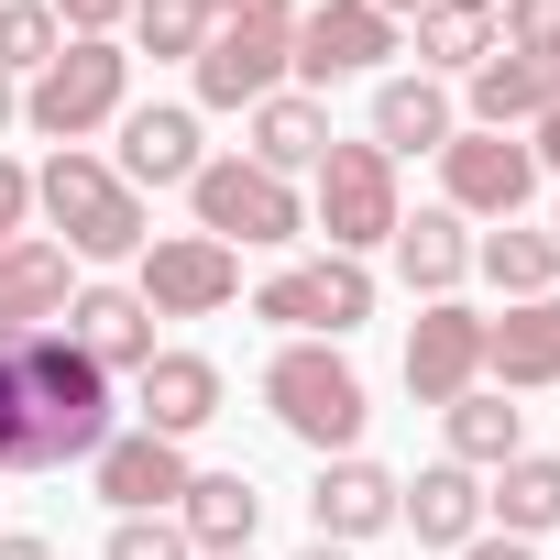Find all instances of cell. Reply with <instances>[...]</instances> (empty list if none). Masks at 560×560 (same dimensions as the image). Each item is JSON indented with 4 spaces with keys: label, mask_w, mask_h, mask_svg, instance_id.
Returning <instances> with one entry per match:
<instances>
[{
    "label": "cell",
    "mask_w": 560,
    "mask_h": 560,
    "mask_svg": "<svg viewBox=\"0 0 560 560\" xmlns=\"http://www.w3.org/2000/svg\"><path fill=\"white\" fill-rule=\"evenodd\" d=\"M363 12H385V23H396V12H440V0H363Z\"/></svg>",
    "instance_id": "40"
},
{
    "label": "cell",
    "mask_w": 560,
    "mask_h": 560,
    "mask_svg": "<svg viewBox=\"0 0 560 560\" xmlns=\"http://www.w3.org/2000/svg\"><path fill=\"white\" fill-rule=\"evenodd\" d=\"M549 242H560V220H549Z\"/></svg>",
    "instance_id": "44"
},
{
    "label": "cell",
    "mask_w": 560,
    "mask_h": 560,
    "mask_svg": "<svg viewBox=\"0 0 560 560\" xmlns=\"http://www.w3.org/2000/svg\"><path fill=\"white\" fill-rule=\"evenodd\" d=\"M121 89H132V56H121L110 34H67V45H56V67L23 89V121H34L45 143H78V132L121 121Z\"/></svg>",
    "instance_id": "4"
},
{
    "label": "cell",
    "mask_w": 560,
    "mask_h": 560,
    "mask_svg": "<svg viewBox=\"0 0 560 560\" xmlns=\"http://www.w3.org/2000/svg\"><path fill=\"white\" fill-rule=\"evenodd\" d=\"M538 110H560V56H483L472 67V132H516V121H538Z\"/></svg>",
    "instance_id": "19"
},
{
    "label": "cell",
    "mask_w": 560,
    "mask_h": 560,
    "mask_svg": "<svg viewBox=\"0 0 560 560\" xmlns=\"http://www.w3.org/2000/svg\"><path fill=\"white\" fill-rule=\"evenodd\" d=\"M132 23H143V56H187V67H198L220 0H132Z\"/></svg>",
    "instance_id": "30"
},
{
    "label": "cell",
    "mask_w": 560,
    "mask_h": 560,
    "mask_svg": "<svg viewBox=\"0 0 560 560\" xmlns=\"http://www.w3.org/2000/svg\"><path fill=\"white\" fill-rule=\"evenodd\" d=\"M472 264L494 275L505 298H549V275H560V242H549V231H516V220H505L494 242H472Z\"/></svg>",
    "instance_id": "28"
},
{
    "label": "cell",
    "mask_w": 560,
    "mask_h": 560,
    "mask_svg": "<svg viewBox=\"0 0 560 560\" xmlns=\"http://www.w3.org/2000/svg\"><path fill=\"white\" fill-rule=\"evenodd\" d=\"M198 165V110H121V187H187Z\"/></svg>",
    "instance_id": "17"
},
{
    "label": "cell",
    "mask_w": 560,
    "mask_h": 560,
    "mask_svg": "<svg viewBox=\"0 0 560 560\" xmlns=\"http://www.w3.org/2000/svg\"><path fill=\"white\" fill-rule=\"evenodd\" d=\"M275 330H298V341H341L374 319V275L352 253H319V264H287V275H264V298H253Z\"/></svg>",
    "instance_id": "8"
},
{
    "label": "cell",
    "mask_w": 560,
    "mask_h": 560,
    "mask_svg": "<svg viewBox=\"0 0 560 560\" xmlns=\"http://www.w3.org/2000/svg\"><path fill=\"white\" fill-rule=\"evenodd\" d=\"M308 516H319V538H330V549H352V538L396 527V472H385V462H363V451H341V462H319Z\"/></svg>",
    "instance_id": "15"
},
{
    "label": "cell",
    "mask_w": 560,
    "mask_h": 560,
    "mask_svg": "<svg viewBox=\"0 0 560 560\" xmlns=\"http://www.w3.org/2000/svg\"><path fill=\"white\" fill-rule=\"evenodd\" d=\"M298 560H352V549H330V538H319V549H298Z\"/></svg>",
    "instance_id": "42"
},
{
    "label": "cell",
    "mask_w": 560,
    "mask_h": 560,
    "mask_svg": "<svg viewBox=\"0 0 560 560\" xmlns=\"http://www.w3.org/2000/svg\"><path fill=\"white\" fill-rule=\"evenodd\" d=\"M187 198H198V231H209V242H298V231H308V220H298V187H287V176H264L253 154L198 165Z\"/></svg>",
    "instance_id": "7"
},
{
    "label": "cell",
    "mask_w": 560,
    "mask_h": 560,
    "mask_svg": "<svg viewBox=\"0 0 560 560\" xmlns=\"http://www.w3.org/2000/svg\"><path fill=\"white\" fill-rule=\"evenodd\" d=\"M264 407L287 418L319 462H341V451L363 440V418H374V407H363V374H352L330 341H287V352H275V363H264Z\"/></svg>",
    "instance_id": "3"
},
{
    "label": "cell",
    "mask_w": 560,
    "mask_h": 560,
    "mask_svg": "<svg viewBox=\"0 0 560 560\" xmlns=\"http://www.w3.org/2000/svg\"><path fill=\"white\" fill-rule=\"evenodd\" d=\"M440 12H462V23H483V12H494V0H440Z\"/></svg>",
    "instance_id": "41"
},
{
    "label": "cell",
    "mask_w": 560,
    "mask_h": 560,
    "mask_svg": "<svg viewBox=\"0 0 560 560\" xmlns=\"http://www.w3.org/2000/svg\"><path fill=\"white\" fill-rule=\"evenodd\" d=\"M287 45H298V12H231V23H209V45H198V100H209V110L275 100V89H287Z\"/></svg>",
    "instance_id": "5"
},
{
    "label": "cell",
    "mask_w": 560,
    "mask_h": 560,
    "mask_svg": "<svg viewBox=\"0 0 560 560\" xmlns=\"http://www.w3.org/2000/svg\"><path fill=\"white\" fill-rule=\"evenodd\" d=\"M45 12H56V23H78V34H110L132 0H45Z\"/></svg>",
    "instance_id": "35"
},
{
    "label": "cell",
    "mask_w": 560,
    "mask_h": 560,
    "mask_svg": "<svg viewBox=\"0 0 560 560\" xmlns=\"http://www.w3.org/2000/svg\"><path fill=\"white\" fill-rule=\"evenodd\" d=\"M527 132H538V143H527V154H538V165H560V110H538V121H527Z\"/></svg>",
    "instance_id": "36"
},
{
    "label": "cell",
    "mask_w": 560,
    "mask_h": 560,
    "mask_svg": "<svg viewBox=\"0 0 560 560\" xmlns=\"http://www.w3.org/2000/svg\"><path fill=\"white\" fill-rule=\"evenodd\" d=\"M396 516L418 527V549H472L483 538V483L462 462H429L418 483H396Z\"/></svg>",
    "instance_id": "18"
},
{
    "label": "cell",
    "mask_w": 560,
    "mask_h": 560,
    "mask_svg": "<svg viewBox=\"0 0 560 560\" xmlns=\"http://www.w3.org/2000/svg\"><path fill=\"white\" fill-rule=\"evenodd\" d=\"M385 56H396V23L363 12V0H319V12L298 23V45H287V67L319 78V89H330V78H363V67H385Z\"/></svg>",
    "instance_id": "12"
},
{
    "label": "cell",
    "mask_w": 560,
    "mask_h": 560,
    "mask_svg": "<svg viewBox=\"0 0 560 560\" xmlns=\"http://www.w3.org/2000/svg\"><path fill=\"white\" fill-rule=\"evenodd\" d=\"M483 505H494V527H505V538H549V527H560V462L516 451V462L494 472V494H483Z\"/></svg>",
    "instance_id": "27"
},
{
    "label": "cell",
    "mask_w": 560,
    "mask_h": 560,
    "mask_svg": "<svg viewBox=\"0 0 560 560\" xmlns=\"http://www.w3.org/2000/svg\"><path fill=\"white\" fill-rule=\"evenodd\" d=\"M100 494L121 505V516H176V494H187V451L176 440H154V429H132V440H100Z\"/></svg>",
    "instance_id": "14"
},
{
    "label": "cell",
    "mask_w": 560,
    "mask_h": 560,
    "mask_svg": "<svg viewBox=\"0 0 560 560\" xmlns=\"http://www.w3.org/2000/svg\"><path fill=\"white\" fill-rule=\"evenodd\" d=\"M34 209L67 231V253H78V264H121V253H143V242H154V231H143V198H132L100 154H78V143L34 176Z\"/></svg>",
    "instance_id": "2"
},
{
    "label": "cell",
    "mask_w": 560,
    "mask_h": 560,
    "mask_svg": "<svg viewBox=\"0 0 560 560\" xmlns=\"http://www.w3.org/2000/svg\"><path fill=\"white\" fill-rule=\"evenodd\" d=\"M396 275L418 298H451L462 275H472V242H462V209H418V220H396Z\"/></svg>",
    "instance_id": "25"
},
{
    "label": "cell",
    "mask_w": 560,
    "mask_h": 560,
    "mask_svg": "<svg viewBox=\"0 0 560 560\" xmlns=\"http://www.w3.org/2000/svg\"><path fill=\"white\" fill-rule=\"evenodd\" d=\"M110 440V374L67 330H0V472H67Z\"/></svg>",
    "instance_id": "1"
},
{
    "label": "cell",
    "mask_w": 560,
    "mask_h": 560,
    "mask_svg": "<svg viewBox=\"0 0 560 560\" xmlns=\"http://www.w3.org/2000/svg\"><path fill=\"white\" fill-rule=\"evenodd\" d=\"M0 560H56V549L45 538H0Z\"/></svg>",
    "instance_id": "39"
},
{
    "label": "cell",
    "mask_w": 560,
    "mask_h": 560,
    "mask_svg": "<svg viewBox=\"0 0 560 560\" xmlns=\"http://www.w3.org/2000/svg\"><path fill=\"white\" fill-rule=\"evenodd\" d=\"M483 363H494L505 396L516 385H560V298H527L516 319H483Z\"/></svg>",
    "instance_id": "22"
},
{
    "label": "cell",
    "mask_w": 560,
    "mask_h": 560,
    "mask_svg": "<svg viewBox=\"0 0 560 560\" xmlns=\"http://www.w3.org/2000/svg\"><path fill=\"white\" fill-rule=\"evenodd\" d=\"M132 396H143V429H154V440H187V429L220 418V363H209V352H154V363L132 374Z\"/></svg>",
    "instance_id": "16"
},
{
    "label": "cell",
    "mask_w": 560,
    "mask_h": 560,
    "mask_svg": "<svg viewBox=\"0 0 560 560\" xmlns=\"http://www.w3.org/2000/svg\"><path fill=\"white\" fill-rule=\"evenodd\" d=\"M100 560H198L176 516H110V549Z\"/></svg>",
    "instance_id": "33"
},
{
    "label": "cell",
    "mask_w": 560,
    "mask_h": 560,
    "mask_svg": "<svg viewBox=\"0 0 560 560\" xmlns=\"http://www.w3.org/2000/svg\"><path fill=\"white\" fill-rule=\"evenodd\" d=\"M56 330H67L100 374H143V363H154V308H143L132 287H78Z\"/></svg>",
    "instance_id": "13"
},
{
    "label": "cell",
    "mask_w": 560,
    "mask_h": 560,
    "mask_svg": "<svg viewBox=\"0 0 560 560\" xmlns=\"http://www.w3.org/2000/svg\"><path fill=\"white\" fill-rule=\"evenodd\" d=\"M56 12H45V0H0V78H45L56 67Z\"/></svg>",
    "instance_id": "29"
},
{
    "label": "cell",
    "mask_w": 560,
    "mask_h": 560,
    "mask_svg": "<svg viewBox=\"0 0 560 560\" xmlns=\"http://www.w3.org/2000/svg\"><path fill=\"white\" fill-rule=\"evenodd\" d=\"M494 45L505 56H560V0H494Z\"/></svg>",
    "instance_id": "32"
},
{
    "label": "cell",
    "mask_w": 560,
    "mask_h": 560,
    "mask_svg": "<svg viewBox=\"0 0 560 560\" xmlns=\"http://www.w3.org/2000/svg\"><path fill=\"white\" fill-rule=\"evenodd\" d=\"M396 154H374V143H330L319 154V231H330V253H374V242H396Z\"/></svg>",
    "instance_id": "6"
},
{
    "label": "cell",
    "mask_w": 560,
    "mask_h": 560,
    "mask_svg": "<svg viewBox=\"0 0 560 560\" xmlns=\"http://www.w3.org/2000/svg\"><path fill=\"white\" fill-rule=\"evenodd\" d=\"M23 121V78H0V132H12Z\"/></svg>",
    "instance_id": "38"
},
{
    "label": "cell",
    "mask_w": 560,
    "mask_h": 560,
    "mask_svg": "<svg viewBox=\"0 0 560 560\" xmlns=\"http://www.w3.org/2000/svg\"><path fill=\"white\" fill-rule=\"evenodd\" d=\"M472 374H483V319L462 298H429L418 330H407V396L418 407H451V396H472Z\"/></svg>",
    "instance_id": "11"
},
{
    "label": "cell",
    "mask_w": 560,
    "mask_h": 560,
    "mask_svg": "<svg viewBox=\"0 0 560 560\" xmlns=\"http://www.w3.org/2000/svg\"><path fill=\"white\" fill-rule=\"evenodd\" d=\"M319 154H330V110H319V100H298V89L253 100V165H264V176H298V165H319Z\"/></svg>",
    "instance_id": "24"
},
{
    "label": "cell",
    "mask_w": 560,
    "mask_h": 560,
    "mask_svg": "<svg viewBox=\"0 0 560 560\" xmlns=\"http://www.w3.org/2000/svg\"><path fill=\"white\" fill-rule=\"evenodd\" d=\"M440 187H451L462 220H516L527 187H538V154H527L516 132H451V143H440Z\"/></svg>",
    "instance_id": "10"
},
{
    "label": "cell",
    "mask_w": 560,
    "mask_h": 560,
    "mask_svg": "<svg viewBox=\"0 0 560 560\" xmlns=\"http://www.w3.org/2000/svg\"><path fill=\"white\" fill-rule=\"evenodd\" d=\"M462 560H527V538H472Z\"/></svg>",
    "instance_id": "37"
},
{
    "label": "cell",
    "mask_w": 560,
    "mask_h": 560,
    "mask_svg": "<svg viewBox=\"0 0 560 560\" xmlns=\"http://www.w3.org/2000/svg\"><path fill=\"white\" fill-rule=\"evenodd\" d=\"M462 121H451V89L440 78H385L374 89V154H440Z\"/></svg>",
    "instance_id": "23"
},
{
    "label": "cell",
    "mask_w": 560,
    "mask_h": 560,
    "mask_svg": "<svg viewBox=\"0 0 560 560\" xmlns=\"http://www.w3.org/2000/svg\"><path fill=\"white\" fill-rule=\"evenodd\" d=\"M154 319H209L242 298V253L209 242V231H176V242H143V287H132Z\"/></svg>",
    "instance_id": "9"
},
{
    "label": "cell",
    "mask_w": 560,
    "mask_h": 560,
    "mask_svg": "<svg viewBox=\"0 0 560 560\" xmlns=\"http://www.w3.org/2000/svg\"><path fill=\"white\" fill-rule=\"evenodd\" d=\"M176 527H187V549L209 560V549H253V527H264V494H253V472H187V494H176Z\"/></svg>",
    "instance_id": "21"
},
{
    "label": "cell",
    "mask_w": 560,
    "mask_h": 560,
    "mask_svg": "<svg viewBox=\"0 0 560 560\" xmlns=\"http://www.w3.org/2000/svg\"><path fill=\"white\" fill-rule=\"evenodd\" d=\"M440 418H451V462H462V472H505V462L527 451V429H516L505 396H451Z\"/></svg>",
    "instance_id": "26"
},
{
    "label": "cell",
    "mask_w": 560,
    "mask_h": 560,
    "mask_svg": "<svg viewBox=\"0 0 560 560\" xmlns=\"http://www.w3.org/2000/svg\"><path fill=\"white\" fill-rule=\"evenodd\" d=\"M67 264H78V253H67V242H34V231L0 253V330H45V319H67V298H78Z\"/></svg>",
    "instance_id": "20"
},
{
    "label": "cell",
    "mask_w": 560,
    "mask_h": 560,
    "mask_svg": "<svg viewBox=\"0 0 560 560\" xmlns=\"http://www.w3.org/2000/svg\"><path fill=\"white\" fill-rule=\"evenodd\" d=\"M483 56H494L483 23H462V12H418V78H429V67H462V78H472Z\"/></svg>",
    "instance_id": "31"
},
{
    "label": "cell",
    "mask_w": 560,
    "mask_h": 560,
    "mask_svg": "<svg viewBox=\"0 0 560 560\" xmlns=\"http://www.w3.org/2000/svg\"><path fill=\"white\" fill-rule=\"evenodd\" d=\"M23 209H34V176H23L12 154H0V253H12V242H23Z\"/></svg>",
    "instance_id": "34"
},
{
    "label": "cell",
    "mask_w": 560,
    "mask_h": 560,
    "mask_svg": "<svg viewBox=\"0 0 560 560\" xmlns=\"http://www.w3.org/2000/svg\"><path fill=\"white\" fill-rule=\"evenodd\" d=\"M209 560H253V549H209Z\"/></svg>",
    "instance_id": "43"
}]
</instances>
